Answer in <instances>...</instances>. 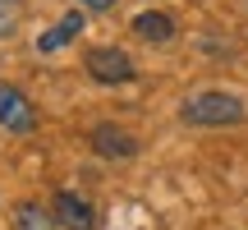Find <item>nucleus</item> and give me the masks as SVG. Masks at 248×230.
I'll return each instance as SVG.
<instances>
[{
  "label": "nucleus",
  "instance_id": "nucleus-1",
  "mask_svg": "<svg viewBox=\"0 0 248 230\" xmlns=\"http://www.w3.org/2000/svg\"><path fill=\"white\" fill-rule=\"evenodd\" d=\"M179 115H184V124L221 129V124H239V120H244V101L234 97V92H193Z\"/></svg>",
  "mask_w": 248,
  "mask_h": 230
},
{
  "label": "nucleus",
  "instance_id": "nucleus-2",
  "mask_svg": "<svg viewBox=\"0 0 248 230\" xmlns=\"http://www.w3.org/2000/svg\"><path fill=\"white\" fill-rule=\"evenodd\" d=\"M83 69L92 74L97 83H133V55L120 51V46H92L88 55H83Z\"/></svg>",
  "mask_w": 248,
  "mask_h": 230
},
{
  "label": "nucleus",
  "instance_id": "nucleus-3",
  "mask_svg": "<svg viewBox=\"0 0 248 230\" xmlns=\"http://www.w3.org/2000/svg\"><path fill=\"white\" fill-rule=\"evenodd\" d=\"M32 124H37V106L14 88V83L0 79V129H9V133H28Z\"/></svg>",
  "mask_w": 248,
  "mask_h": 230
},
{
  "label": "nucleus",
  "instance_id": "nucleus-4",
  "mask_svg": "<svg viewBox=\"0 0 248 230\" xmlns=\"http://www.w3.org/2000/svg\"><path fill=\"white\" fill-rule=\"evenodd\" d=\"M51 212H55V221H60L64 230H97V212H92V203L78 198L74 189H60V194L51 198Z\"/></svg>",
  "mask_w": 248,
  "mask_h": 230
},
{
  "label": "nucleus",
  "instance_id": "nucleus-5",
  "mask_svg": "<svg viewBox=\"0 0 248 230\" xmlns=\"http://www.w3.org/2000/svg\"><path fill=\"white\" fill-rule=\"evenodd\" d=\"M92 138V148L101 152V157H133L138 152V143H133V133H124V129H115V124H97V129L88 133Z\"/></svg>",
  "mask_w": 248,
  "mask_h": 230
},
{
  "label": "nucleus",
  "instance_id": "nucleus-6",
  "mask_svg": "<svg viewBox=\"0 0 248 230\" xmlns=\"http://www.w3.org/2000/svg\"><path fill=\"white\" fill-rule=\"evenodd\" d=\"M133 33H138L142 42L166 46L170 37H175V18H170V14H161V9H142V14L133 18Z\"/></svg>",
  "mask_w": 248,
  "mask_h": 230
},
{
  "label": "nucleus",
  "instance_id": "nucleus-7",
  "mask_svg": "<svg viewBox=\"0 0 248 230\" xmlns=\"http://www.w3.org/2000/svg\"><path fill=\"white\" fill-rule=\"evenodd\" d=\"M78 33H83V9H69V14H64L46 37H37V51H42V55H46V51H60V46H69Z\"/></svg>",
  "mask_w": 248,
  "mask_h": 230
},
{
  "label": "nucleus",
  "instance_id": "nucleus-8",
  "mask_svg": "<svg viewBox=\"0 0 248 230\" xmlns=\"http://www.w3.org/2000/svg\"><path fill=\"white\" fill-rule=\"evenodd\" d=\"M14 230H60V221L42 203H18L14 207Z\"/></svg>",
  "mask_w": 248,
  "mask_h": 230
},
{
  "label": "nucleus",
  "instance_id": "nucleus-9",
  "mask_svg": "<svg viewBox=\"0 0 248 230\" xmlns=\"http://www.w3.org/2000/svg\"><path fill=\"white\" fill-rule=\"evenodd\" d=\"M18 18H23V9H18V0H0V37H9L18 28Z\"/></svg>",
  "mask_w": 248,
  "mask_h": 230
},
{
  "label": "nucleus",
  "instance_id": "nucleus-10",
  "mask_svg": "<svg viewBox=\"0 0 248 230\" xmlns=\"http://www.w3.org/2000/svg\"><path fill=\"white\" fill-rule=\"evenodd\" d=\"M115 0H78V9H88V14H101V9H110Z\"/></svg>",
  "mask_w": 248,
  "mask_h": 230
}]
</instances>
